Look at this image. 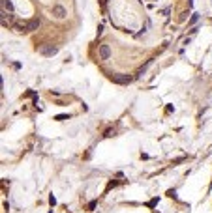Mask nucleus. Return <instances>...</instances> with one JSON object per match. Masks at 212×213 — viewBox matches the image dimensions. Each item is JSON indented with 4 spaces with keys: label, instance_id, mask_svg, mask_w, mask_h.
<instances>
[{
    "label": "nucleus",
    "instance_id": "6",
    "mask_svg": "<svg viewBox=\"0 0 212 213\" xmlns=\"http://www.w3.org/2000/svg\"><path fill=\"white\" fill-rule=\"evenodd\" d=\"M8 23H11V15H9V13H6V9H2V24L6 26Z\"/></svg>",
    "mask_w": 212,
    "mask_h": 213
},
{
    "label": "nucleus",
    "instance_id": "9",
    "mask_svg": "<svg viewBox=\"0 0 212 213\" xmlns=\"http://www.w3.org/2000/svg\"><path fill=\"white\" fill-rule=\"evenodd\" d=\"M68 118H70V116H66V114H60V116H56V120H58V121H62V120H68Z\"/></svg>",
    "mask_w": 212,
    "mask_h": 213
},
{
    "label": "nucleus",
    "instance_id": "5",
    "mask_svg": "<svg viewBox=\"0 0 212 213\" xmlns=\"http://www.w3.org/2000/svg\"><path fill=\"white\" fill-rule=\"evenodd\" d=\"M40 28V19H32L26 23V32H34V30Z\"/></svg>",
    "mask_w": 212,
    "mask_h": 213
},
{
    "label": "nucleus",
    "instance_id": "1",
    "mask_svg": "<svg viewBox=\"0 0 212 213\" xmlns=\"http://www.w3.org/2000/svg\"><path fill=\"white\" fill-rule=\"evenodd\" d=\"M40 52L43 56H55L58 52V47L56 45H43V47H40Z\"/></svg>",
    "mask_w": 212,
    "mask_h": 213
},
{
    "label": "nucleus",
    "instance_id": "2",
    "mask_svg": "<svg viewBox=\"0 0 212 213\" xmlns=\"http://www.w3.org/2000/svg\"><path fill=\"white\" fill-rule=\"evenodd\" d=\"M53 15H55L56 19H64L66 17V8L60 6V4H55L53 6Z\"/></svg>",
    "mask_w": 212,
    "mask_h": 213
},
{
    "label": "nucleus",
    "instance_id": "7",
    "mask_svg": "<svg viewBox=\"0 0 212 213\" xmlns=\"http://www.w3.org/2000/svg\"><path fill=\"white\" fill-rule=\"evenodd\" d=\"M2 9H8L9 13L13 11V4H11V0H2Z\"/></svg>",
    "mask_w": 212,
    "mask_h": 213
},
{
    "label": "nucleus",
    "instance_id": "4",
    "mask_svg": "<svg viewBox=\"0 0 212 213\" xmlns=\"http://www.w3.org/2000/svg\"><path fill=\"white\" fill-rule=\"evenodd\" d=\"M113 81L118 84H128V82H131V77H128V75H115Z\"/></svg>",
    "mask_w": 212,
    "mask_h": 213
},
{
    "label": "nucleus",
    "instance_id": "3",
    "mask_svg": "<svg viewBox=\"0 0 212 213\" xmlns=\"http://www.w3.org/2000/svg\"><path fill=\"white\" fill-rule=\"evenodd\" d=\"M98 54H100V60H109V56H111V49H109V45H100Z\"/></svg>",
    "mask_w": 212,
    "mask_h": 213
},
{
    "label": "nucleus",
    "instance_id": "8",
    "mask_svg": "<svg viewBox=\"0 0 212 213\" xmlns=\"http://www.w3.org/2000/svg\"><path fill=\"white\" fill-rule=\"evenodd\" d=\"M197 19H199V15H197V13H193V15H191V21H190V24H193V23H197Z\"/></svg>",
    "mask_w": 212,
    "mask_h": 213
}]
</instances>
